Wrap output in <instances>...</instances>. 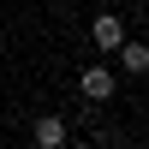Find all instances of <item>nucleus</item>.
Listing matches in <instances>:
<instances>
[{"label": "nucleus", "mask_w": 149, "mask_h": 149, "mask_svg": "<svg viewBox=\"0 0 149 149\" xmlns=\"http://www.w3.org/2000/svg\"><path fill=\"white\" fill-rule=\"evenodd\" d=\"M90 36H95V48H119V42H125V24H119L113 12H102V18L90 24Z\"/></svg>", "instance_id": "f03ea898"}, {"label": "nucleus", "mask_w": 149, "mask_h": 149, "mask_svg": "<svg viewBox=\"0 0 149 149\" xmlns=\"http://www.w3.org/2000/svg\"><path fill=\"white\" fill-rule=\"evenodd\" d=\"M78 90L90 95V102H107V95H113V72H107V66H84Z\"/></svg>", "instance_id": "f257e3e1"}, {"label": "nucleus", "mask_w": 149, "mask_h": 149, "mask_svg": "<svg viewBox=\"0 0 149 149\" xmlns=\"http://www.w3.org/2000/svg\"><path fill=\"white\" fill-rule=\"evenodd\" d=\"M36 143H42V149H60V143H66V125H60V119H42V125H36Z\"/></svg>", "instance_id": "20e7f679"}, {"label": "nucleus", "mask_w": 149, "mask_h": 149, "mask_svg": "<svg viewBox=\"0 0 149 149\" xmlns=\"http://www.w3.org/2000/svg\"><path fill=\"white\" fill-rule=\"evenodd\" d=\"M119 60H125V72H149V48L143 42H119Z\"/></svg>", "instance_id": "7ed1b4c3"}]
</instances>
